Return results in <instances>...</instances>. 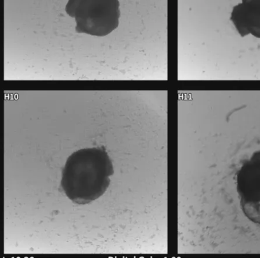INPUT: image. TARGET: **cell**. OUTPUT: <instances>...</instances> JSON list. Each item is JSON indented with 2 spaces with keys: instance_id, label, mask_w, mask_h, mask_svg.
<instances>
[{
  "instance_id": "3957f363",
  "label": "cell",
  "mask_w": 260,
  "mask_h": 258,
  "mask_svg": "<svg viewBox=\"0 0 260 258\" xmlns=\"http://www.w3.org/2000/svg\"><path fill=\"white\" fill-rule=\"evenodd\" d=\"M237 191L244 214L260 225V151L254 152L238 171Z\"/></svg>"
},
{
  "instance_id": "6da1fadb",
  "label": "cell",
  "mask_w": 260,
  "mask_h": 258,
  "mask_svg": "<svg viewBox=\"0 0 260 258\" xmlns=\"http://www.w3.org/2000/svg\"><path fill=\"white\" fill-rule=\"evenodd\" d=\"M113 173L112 160L104 149H83L67 160L61 186L71 201L88 204L105 194Z\"/></svg>"
},
{
  "instance_id": "277c9868",
  "label": "cell",
  "mask_w": 260,
  "mask_h": 258,
  "mask_svg": "<svg viewBox=\"0 0 260 258\" xmlns=\"http://www.w3.org/2000/svg\"><path fill=\"white\" fill-rule=\"evenodd\" d=\"M231 20L242 37L251 34L260 39V0H243L234 7Z\"/></svg>"
},
{
  "instance_id": "7a4b0ae2",
  "label": "cell",
  "mask_w": 260,
  "mask_h": 258,
  "mask_svg": "<svg viewBox=\"0 0 260 258\" xmlns=\"http://www.w3.org/2000/svg\"><path fill=\"white\" fill-rule=\"evenodd\" d=\"M119 0H69L66 11L76 19L77 33L104 37L119 26Z\"/></svg>"
}]
</instances>
